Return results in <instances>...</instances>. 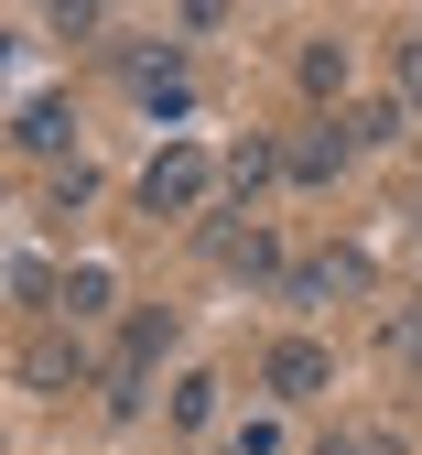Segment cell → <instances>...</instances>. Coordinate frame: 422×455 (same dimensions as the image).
I'll return each instance as SVG.
<instances>
[{"instance_id":"1","label":"cell","mask_w":422,"mask_h":455,"mask_svg":"<svg viewBox=\"0 0 422 455\" xmlns=\"http://www.w3.org/2000/svg\"><path fill=\"white\" fill-rule=\"evenodd\" d=\"M173 336H185V315H173V304L131 315L119 358L98 369V412H108V423H141V412H152V379H163V358H173Z\"/></svg>"},{"instance_id":"2","label":"cell","mask_w":422,"mask_h":455,"mask_svg":"<svg viewBox=\"0 0 422 455\" xmlns=\"http://www.w3.org/2000/svg\"><path fill=\"white\" fill-rule=\"evenodd\" d=\"M217 185H227V152H206V141H163L152 174H141V217H152V228H163V217H217Z\"/></svg>"},{"instance_id":"3","label":"cell","mask_w":422,"mask_h":455,"mask_svg":"<svg viewBox=\"0 0 422 455\" xmlns=\"http://www.w3.org/2000/svg\"><path fill=\"white\" fill-rule=\"evenodd\" d=\"M325 379H336V358L315 347V336H282V347L260 358V390H271V402H282V412H292V402H315V390H325Z\"/></svg>"},{"instance_id":"4","label":"cell","mask_w":422,"mask_h":455,"mask_svg":"<svg viewBox=\"0 0 422 455\" xmlns=\"http://www.w3.org/2000/svg\"><path fill=\"white\" fill-rule=\"evenodd\" d=\"M87 336L76 325H54V336H22V390H87Z\"/></svg>"},{"instance_id":"5","label":"cell","mask_w":422,"mask_h":455,"mask_svg":"<svg viewBox=\"0 0 422 455\" xmlns=\"http://www.w3.org/2000/svg\"><path fill=\"white\" fill-rule=\"evenodd\" d=\"M66 141H76V98H54V87H44V98H22V120H12V152H22V163H54Z\"/></svg>"},{"instance_id":"6","label":"cell","mask_w":422,"mask_h":455,"mask_svg":"<svg viewBox=\"0 0 422 455\" xmlns=\"http://www.w3.org/2000/svg\"><path fill=\"white\" fill-rule=\"evenodd\" d=\"M206 250H217V271H250V282H260V271L282 260V250H271V228H260V217H250V228H238V217H206Z\"/></svg>"},{"instance_id":"7","label":"cell","mask_w":422,"mask_h":455,"mask_svg":"<svg viewBox=\"0 0 422 455\" xmlns=\"http://www.w3.org/2000/svg\"><path fill=\"white\" fill-rule=\"evenodd\" d=\"M108 304H119V271H108V260H76V271H66V293H54V315H66L76 336H87Z\"/></svg>"},{"instance_id":"8","label":"cell","mask_w":422,"mask_h":455,"mask_svg":"<svg viewBox=\"0 0 422 455\" xmlns=\"http://www.w3.org/2000/svg\"><path fill=\"white\" fill-rule=\"evenodd\" d=\"M357 282H369V260H357V250H325V260L292 271V304H336V293H357Z\"/></svg>"},{"instance_id":"9","label":"cell","mask_w":422,"mask_h":455,"mask_svg":"<svg viewBox=\"0 0 422 455\" xmlns=\"http://www.w3.org/2000/svg\"><path fill=\"white\" fill-rule=\"evenodd\" d=\"M346 163H357V141L346 131H315V141H292V185H336Z\"/></svg>"},{"instance_id":"10","label":"cell","mask_w":422,"mask_h":455,"mask_svg":"<svg viewBox=\"0 0 422 455\" xmlns=\"http://www.w3.org/2000/svg\"><path fill=\"white\" fill-rule=\"evenodd\" d=\"M217 390H227L217 369H185V379H173V390H163V412H173V423H185V434H206V423H217Z\"/></svg>"},{"instance_id":"11","label":"cell","mask_w":422,"mask_h":455,"mask_svg":"<svg viewBox=\"0 0 422 455\" xmlns=\"http://www.w3.org/2000/svg\"><path fill=\"white\" fill-rule=\"evenodd\" d=\"M304 98H346V44H336V33L304 44Z\"/></svg>"},{"instance_id":"12","label":"cell","mask_w":422,"mask_h":455,"mask_svg":"<svg viewBox=\"0 0 422 455\" xmlns=\"http://www.w3.org/2000/svg\"><path fill=\"white\" fill-rule=\"evenodd\" d=\"M271 174H292V152H271V141H238V152H227V185H238V196H260Z\"/></svg>"},{"instance_id":"13","label":"cell","mask_w":422,"mask_h":455,"mask_svg":"<svg viewBox=\"0 0 422 455\" xmlns=\"http://www.w3.org/2000/svg\"><path fill=\"white\" fill-rule=\"evenodd\" d=\"M336 131H346L357 152H379V141H401V108H390V98H369V108H346Z\"/></svg>"},{"instance_id":"14","label":"cell","mask_w":422,"mask_h":455,"mask_svg":"<svg viewBox=\"0 0 422 455\" xmlns=\"http://www.w3.org/2000/svg\"><path fill=\"white\" fill-rule=\"evenodd\" d=\"M131 87H141L152 108H185V66H173V54H163V66H152V54H141V66H131Z\"/></svg>"},{"instance_id":"15","label":"cell","mask_w":422,"mask_h":455,"mask_svg":"<svg viewBox=\"0 0 422 455\" xmlns=\"http://www.w3.org/2000/svg\"><path fill=\"white\" fill-rule=\"evenodd\" d=\"M87 196H98V174H87V163H54V185H44V206H54V217H76Z\"/></svg>"},{"instance_id":"16","label":"cell","mask_w":422,"mask_h":455,"mask_svg":"<svg viewBox=\"0 0 422 455\" xmlns=\"http://www.w3.org/2000/svg\"><path fill=\"white\" fill-rule=\"evenodd\" d=\"M12 293H22V304H54V293H66V282L44 271V250H12Z\"/></svg>"},{"instance_id":"17","label":"cell","mask_w":422,"mask_h":455,"mask_svg":"<svg viewBox=\"0 0 422 455\" xmlns=\"http://www.w3.org/2000/svg\"><path fill=\"white\" fill-rule=\"evenodd\" d=\"M217 455H282V423H271V412L238 423V434H217Z\"/></svg>"},{"instance_id":"18","label":"cell","mask_w":422,"mask_h":455,"mask_svg":"<svg viewBox=\"0 0 422 455\" xmlns=\"http://www.w3.org/2000/svg\"><path fill=\"white\" fill-rule=\"evenodd\" d=\"M390 358H422V315H401V325H390Z\"/></svg>"},{"instance_id":"19","label":"cell","mask_w":422,"mask_h":455,"mask_svg":"<svg viewBox=\"0 0 422 455\" xmlns=\"http://www.w3.org/2000/svg\"><path fill=\"white\" fill-rule=\"evenodd\" d=\"M401 87H411V108H422V33L401 44Z\"/></svg>"},{"instance_id":"20","label":"cell","mask_w":422,"mask_h":455,"mask_svg":"<svg viewBox=\"0 0 422 455\" xmlns=\"http://www.w3.org/2000/svg\"><path fill=\"white\" fill-rule=\"evenodd\" d=\"M315 455H369V434H325V444H315Z\"/></svg>"}]
</instances>
